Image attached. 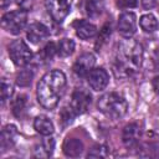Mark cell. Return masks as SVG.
Returning a JSON list of instances; mask_svg holds the SVG:
<instances>
[{
  "label": "cell",
  "instance_id": "obj_18",
  "mask_svg": "<svg viewBox=\"0 0 159 159\" xmlns=\"http://www.w3.org/2000/svg\"><path fill=\"white\" fill-rule=\"evenodd\" d=\"M84 10L89 17H98L104 10V0H86Z\"/></svg>",
  "mask_w": 159,
  "mask_h": 159
},
{
  "label": "cell",
  "instance_id": "obj_13",
  "mask_svg": "<svg viewBox=\"0 0 159 159\" xmlns=\"http://www.w3.org/2000/svg\"><path fill=\"white\" fill-rule=\"evenodd\" d=\"M76 34L82 40H89L97 34V27L86 20H78L75 22Z\"/></svg>",
  "mask_w": 159,
  "mask_h": 159
},
{
  "label": "cell",
  "instance_id": "obj_1",
  "mask_svg": "<svg viewBox=\"0 0 159 159\" xmlns=\"http://www.w3.org/2000/svg\"><path fill=\"white\" fill-rule=\"evenodd\" d=\"M143 47L130 37L122 41L116 55L114 72L118 77H129L135 73L143 62Z\"/></svg>",
  "mask_w": 159,
  "mask_h": 159
},
{
  "label": "cell",
  "instance_id": "obj_5",
  "mask_svg": "<svg viewBox=\"0 0 159 159\" xmlns=\"http://www.w3.org/2000/svg\"><path fill=\"white\" fill-rule=\"evenodd\" d=\"M9 56L16 66H25L32 58V52L22 40H15L9 45Z\"/></svg>",
  "mask_w": 159,
  "mask_h": 159
},
{
  "label": "cell",
  "instance_id": "obj_11",
  "mask_svg": "<svg viewBox=\"0 0 159 159\" xmlns=\"http://www.w3.org/2000/svg\"><path fill=\"white\" fill-rule=\"evenodd\" d=\"M48 35H50L48 27L43 25L42 22H32L27 27V31H26V36L32 43H39L46 40Z\"/></svg>",
  "mask_w": 159,
  "mask_h": 159
},
{
  "label": "cell",
  "instance_id": "obj_20",
  "mask_svg": "<svg viewBox=\"0 0 159 159\" xmlns=\"http://www.w3.org/2000/svg\"><path fill=\"white\" fill-rule=\"evenodd\" d=\"M139 25H140L143 31H145V32H154L158 29V20H157V17L154 15L145 14V15H143L140 17Z\"/></svg>",
  "mask_w": 159,
  "mask_h": 159
},
{
  "label": "cell",
  "instance_id": "obj_4",
  "mask_svg": "<svg viewBox=\"0 0 159 159\" xmlns=\"http://www.w3.org/2000/svg\"><path fill=\"white\" fill-rule=\"evenodd\" d=\"M26 22H27V11L24 9L6 12L1 17L2 29L12 35L20 34L26 26Z\"/></svg>",
  "mask_w": 159,
  "mask_h": 159
},
{
  "label": "cell",
  "instance_id": "obj_17",
  "mask_svg": "<svg viewBox=\"0 0 159 159\" xmlns=\"http://www.w3.org/2000/svg\"><path fill=\"white\" fill-rule=\"evenodd\" d=\"M55 148V142L51 138L43 139L40 144L35 147V157L37 158H48L52 155Z\"/></svg>",
  "mask_w": 159,
  "mask_h": 159
},
{
  "label": "cell",
  "instance_id": "obj_8",
  "mask_svg": "<svg viewBox=\"0 0 159 159\" xmlns=\"http://www.w3.org/2000/svg\"><path fill=\"white\" fill-rule=\"evenodd\" d=\"M91 104V94L84 89H76L72 93V98L70 102V107L77 114H82L87 112Z\"/></svg>",
  "mask_w": 159,
  "mask_h": 159
},
{
  "label": "cell",
  "instance_id": "obj_15",
  "mask_svg": "<svg viewBox=\"0 0 159 159\" xmlns=\"http://www.w3.org/2000/svg\"><path fill=\"white\" fill-rule=\"evenodd\" d=\"M62 149H63L65 155L76 158L81 155V153L83 152V143L77 138H67L63 143Z\"/></svg>",
  "mask_w": 159,
  "mask_h": 159
},
{
  "label": "cell",
  "instance_id": "obj_24",
  "mask_svg": "<svg viewBox=\"0 0 159 159\" xmlns=\"http://www.w3.org/2000/svg\"><path fill=\"white\" fill-rule=\"evenodd\" d=\"M12 92H14V89H12L11 83L7 82L5 78H2V81H1V102H2V104L11 97Z\"/></svg>",
  "mask_w": 159,
  "mask_h": 159
},
{
  "label": "cell",
  "instance_id": "obj_2",
  "mask_svg": "<svg viewBox=\"0 0 159 159\" xmlns=\"http://www.w3.org/2000/svg\"><path fill=\"white\" fill-rule=\"evenodd\" d=\"M66 76L60 70H52L42 76L37 84V99L46 109L55 108L63 96Z\"/></svg>",
  "mask_w": 159,
  "mask_h": 159
},
{
  "label": "cell",
  "instance_id": "obj_16",
  "mask_svg": "<svg viewBox=\"0 0 159 159\" xmlns=\"http://www.w3.org/2000/svg\"><path fill=\"white\" fill-rule=\"evenodd\" d=\"M34 128L41 135H51L53 133V123L46 116H39L34 120Z\"/></svg>",
  "mask_w": 159,
  "mask_h": 159
},
{
  "label": "cell",
  "instance_id": "obj_29",
  "mask_svg": "<svg viewBox=\"0 0 159 159\" xmlns=\"http://www.w3.org/2000/svg\"><path fill=\"white\" fill-rule=\"evenodd\" d=\"M157 4H158V0H142V5H143V7L147 9V10L153 9Z\"/></svg>",
  "mask_w": 159,
  "mask_h": 159
},
{
  "label": "cell",
  "instance_id": "obj_9",
  "mask_svg": "<svg viewBox=\"0 0 159 159\" xmlns=\"http://www.w3.org/2000/svg\"><path fill=\"white\" fill-rule=\"evenodd\" d=\"M87 81H88V84L91 86L92 89L103 91L109 82V76L104 68H93L88 73Z\"/></svg>",
  "mask_w": 159,
  "mask_h": 159
},
{
  "label": "cell",
  "instance_id": "obj_10",
  "mask_svg": "<svg viewBox=\"0 0 159 159\" xmlns=\"http://www.w3.org/2000/svg\"><path fill=\"white\" fill-rule=\"evenodd\" d=\"M96 58L92 53H82L73 65V72L78 77H87L88 73L93 70Z\"/></svg>",
  "mask_w": 159,
  "mask_h": 159
},
{
  "label": "cell",
  "instance_id": "obj_6",
  "mask_svg": "<svg viewBox=\"0 0 159 159\" xmlns=\"http://www.w3.org/2000/svg\"><path fill=\"white\" fill-rule=\"evenodd\" d=\"M72 0H46V9L56 22H62L70 14Z\"/></svg>",
  "mask_w": 159,
  "mask_h": 159
},
{
  "label": "cell",
  "instance_id": "obj_32",
  "mask_svg": "<svg viewBox=\"0 0 159 159\" xmlns=\"http://www.w3.org/2000/svg\"><path fill=\"white\" fill-rule=\"evenodd\" d=\"M25 1H26V0H16V2H17V4H20V5H24V4H25Z\"/></svg>",
  "mask_w": 159,
  "mask_h": 159
},
{
  "label": "cell",
  "instance_id": "obj_27",
  "mask_svg": "<svg viewBox=\"0 0 159 159\" xmlns=\"http://www.w3.org/2000/svg\"><path fill=\"white\" fill-rule=\"evenodd\" d=\"M109 36H111V26H108V25H104L103 26V29L101 30V34L98 35V41H97V47H98V45H99V47L102 46V43H104L108 39H109Z\"/></svg>",
  "mask_w": 159,
  "mask_h": 159
},
{
  "label": "cell",
  "instance_id": "obj_31",
  "mask_svg": "<svg viewBox=\"0 0 159 159\" xmlns=\"http://www.w3.org/2000/svg\"><path fill=\"white\" fill-rule=\"evenodd\" d=\"M10 2H11V0H0V6L4 9V7H6Z\"/></svg>",
  "mask_w": 159,
  "mask_h": 159
},
{
  "label": "cell",
  "instance_id": "obj_12",
  "mask_svg": "<svg viewBox=\"0 0 159 159\" xmlns=\"http://www.w3.org/2000/svg\"><path fill=\"white\" fill-rule=\"evenodd\" d=\"M140 135H142L140 127L137 123H130L124 127L123 133H122V139H123V143L128 148H130V147H134L138 144Z\"/></svg>",
  "mask_w": 159,
  "mask_h": 159
},
{
  "label": "cell",
  "instance_id": "obj_23",
  "mask_svg": "<svg viewBox=\"0 0 159 159\" xmlns=\"http://www.w3.org/2000/svg\"><path fill=\"white\" fill-rule=\"evenodd\" d=\"M32 76H34V75H32L31 70L25 68V70L20 71V73L17 75V77H16V83H17L19 86H21V87H26V86H29V84L31 83Z\"/></svg>",
  "mask_w": 159,
  "mask_h": 159
},
{
  "label": "cell",
  "instance_id": "obj_30",
  "mask_svg": "<svg viewBox=\"0 0 159 159\" xmlns=\"http://www.w3.org/2000/svg\"><path fill=\"white\" fill-rule=\"evenodd\" d=\"M152 86H153V88H154L155 92H159V76H157V77L153 78V81H152Z\"/></svg>",
  "mask_w": 159,
  "mask_h": 159
},
{
  "label": "cell",
  "instance_id": "obj_28",
  "mask_svg": "<svg viewBox=\"0 0 159 159\" xmlns=\"http://www.w3.org/2000/svg\"><path fill=\"white\" fill-rule=\"evenodd\" d=\"M118 5L122 7H135L138 5V0H119Z\"/></svg>",
  "mask_w": 159,
  "mask_h": 159
},
{
  "label": "cell",
  "instance_id": "obj_26",
  "mask_svg": "<svg viewBox=\"0 0 159 159\" xmlns=\"http://www.w3.org/2000/svg\"><path fill=\"white\" fill-rule=\"evenodd\" d=\"M55 53H57V47L55 46V43L53 42H50V43H47L45 47H43V50H42V56H43V60H51L52 57H53V55Z\"/></svg>",
  "mask_w": 159,
  "mask_h": 159
},
{
  "label": "cell",
  "instance_id": "obj_3",
  "mask_svg": "<svg viewBox=\"0 0 159 159\" xmlns=\"http://www.w3.org/2000/svg\"><path fill=\"white\" fill-rule=\"evenodd\" d=\"M97 106H98V109L104 116H107L108 118H113V119H118L123 117L128 109L127 101L122 96L114 92L103 94L98 99Z\"/></svg>",
  "mask_w": 159,
  "mask_h": 159
},
{
  "label": "cell",
  "instance_id": "obj_14",
  "mask_svg": "<svg viewBox=\"0 0 159 159\" xmlns=\"http://www.w3.org/2000/svg\"><path fill=\"white\" fill-rule=\"evenodd\" d=\"M17 137V129L15 125H6L1 130V137H0V145H1V152L7 150L11 148L16 140Z\"/></svg>",
  "mask_w": 159,
  "mask_h": 159
},
{
  "label": "cell",
  "instance_id": "obj_19",
  "mask_svg": "<svg viewBox=\"0 0 159 159\" xmlns=\"http://www.w3.org/2000/svg\"><path fill=\"white\" fill-rule=\"evenodd\" d=\"M11 107H12V113H14V116L17 117V118H21V117L25 114L26 107H27V98H26V96L19 94V96L12 101Z\"/></svg>",
  "mask_w": 159,
  "mask_h": 159
},
{
  "label": "cell",
  "instance_id": "obj_21",
  "mask_svg": "<svg viewBox=\"0 0 159 159\" xmlns=\"http://www.w3.org/2000/svg\"><path fill=\"white\" fill-rule=\"evenodd\" d=\"M75 51V42L71 39H62L57 45V55L61 57H67Z\"/></svg>",
  "mask_w": 159,
  "mask_h": 159
},
{
  "label": "cell",
  "instance_id": "obj_7",
  "mask_svg": "<svg viewBox=\"0 0 159 159\" xmlns=\"http://www.w3.org/2000/svg\"><path fill=\"white\" fill-rule=\"evenodd\" d=\"M137 30V16L134 12L130 11H125L123 14H120L119 19H118V31L119 34L129 39L135 34Z\"/></svg>",
  "mask_w": 159,
  "mask_h": 159
},
{
  "label": "cell",
  "instance_id": "obj_22",
  "mask_svg": "<svg viewBox=\"0 0 159 159\" xmlns=\"http://www.w3.org/2000/svg\"><path fill=\"white\" fill-rule=\"evenodd\" d=\"M109 155V148L104 144H96L91 148L87 157L88 158H106Z\"/></svg>",
  "mask_w": 159,
  "mask_h": 159
},
{
  "label": "cell",
  "instance_id": "obj_25",
  "mask_svg": "<svg viewBox=\"0 0 159 159\" xmlns=\"http://www.w3.org/2000/svg\"><path fill=\"white\" fill-rule=\"evenodd\" d=\"M75 116H76V113L72 111V108L68 106V107H65L63 109H62V112H61V122L66 125V124H70L71 122H72V119L75 118Z\"/></svg>",
  "mask_w": 159,
  "mask_h": 159
}]
</instances>
